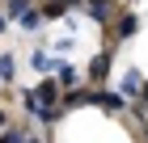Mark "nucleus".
<instances>
[{
  "label": "nucleus",
  "instance_id": "obj_1",
  "mask_svg": "<svg viewBox=\"0 0 148 143\" xmlns=\"http://www.w3.org/2000/svg\"><path fill=\"white\" fill-rule=\"evenodd\" d=\"M25 110L30 114H42V110H55L59 101H64V93H59V80H38L30 93H25Z\"/></svg>",
  "mask_w": 148,
  "mask_h": 143
},
{
  "label": "nucleus",
  "instance_id": "obj_2",
  "mask_svg": "<svg viewBox=\"0 0 148 143\" xmlns=\"http://www.w3.org/2000/svg\"><path fill=\"white\" fill-rule=\"evenodd\" d=\"M93 105L106 110V114H119L127 105V97H123V93H110V88H97V93H93Z\"/></svg>",
  "mask_w": 148,
  "mask_h": 143
},
{
  "label": "nucleus",
  "instance_id": "obj_3",
  "mask_svg": "<svg viewBox=\"0 0 148 143\" xmlns=\"http://www.w3.org/2000/svg\"><path fill=\"white\" fill-rule=\"evenodd\" d=\"M30 67H34V72H59V59L51 55V51H42V46H38L34 55H30Z\"/></svg>",
  "mask_w": 148,
  "mask_h": 143
},
{
  "label": "nucleus",
  "instance_id": "obj_4",
  "mask_svg": "<svg viewBox=\"0 0 148 143\" xmlns=\"http://www.w3.org/2000/svg\"><path fill=\"white\" fill-rule=\"evenodd\" d=\"M85 9H89L93 21H110L114 17V0H85Z\"/></svg>",
  "mask_w": 148,
  "mask_h": 143
},
{
  "label": "nucleus",
  "instance_id": "obj_5",
  "mask_svg": "<svg viewBox=\"0 0 148 143\" xmlns=\"http://www.w3.org/2000/svg\"><path fill=\"white\" fill-rule=\"evenodd\" d=\"M76 105H93V88H72V93H64V110H76Z\"/></svg>",
  "mask_w": 148,
  "mask_h": 143
},
{
  "label": "nucleus",
  "instance_id": "obj_6",
  "mask_svg": "<svg viewBox=\"0 0 148 143\" xmlns=\"http://www.w3.org/2000/svg\"><path fill=\"white\" fill-rule=\"evenodd\" d=\"M140 88H144V80H140V72H127V76H123V88H119V93H123L127 101H140Z\"/></svg>",
  "mask_w": 148,
  "mask_h": 143
},
{
  "label": "nucleus",
  "instance_id": "obj_7",
  "mask_svg": "<svg viewBox=\"0 0 148 143\" xmlns=\"http://www.w3.org/2000/svg\"><path fill=\"white\" fill-rule=\"evenodd\" d=\"M72 4H85V0H42V17H64Z\"/></svg>",
  "mask_w": 148,
  "mask_h": 143
},
{
  "label": "nucleus",
  "instance_id": "obj_8",
  "mask_svg": "<svg viewBox=\"0 0 148 143\" xmlns=\"http://www.w3.org/2000/svg\"><path fill=\"white\" fill-rule=\"evenodd\" d=\"M136 30H140V17H136V13H123V17H119V25H114V34H119V38H136Z\"/></svg>",
  "mask_w": 148,
  "mask_h": 143
},
{
  "label": "nucleus",
  "instance_id": "obj_9",
  "mask_svg": "<svg viewBox=\"0 0 148 143\" xmlns=\"http://www.w3.org/2000/svg\"><path fill=\"white\" fill-rule=\"evenodd\" d=\"M42 21H47V17H42V9H30V13H25L17 25H21L25 34H38V30H42Z\"/></svg>",
  "mask_w": 148,
  "mask_h": 143
},
{
  "label": "nucleus",
  "instance_id": "obj_10",
  "mask_svg": "<svg viewBox=\"0 0 148 143\" xmlns=\"http://www.w3.org/2000/svg\"><path fill=\"white\" fill-rule=\"evenodd\" d=\"M0 143H38V135H25L21 126H9V131H0Z\"/></svg>",
  "mask_w": 148,
  "mask_h": 143
},
{
  "label": "nucleus",
  "instance_id": "obj_11",
  "mask_svg": "<svg viewBox=\"0 0 148 143\" xmlns=\"http://www.w3.org/2000/svg\"><path fill=\"white\" fill-rule=\"evenodd\" d=\"M30 9H34L30 0H9V4H4V17H9V21H21Z\"/></svg>",
  "mask_w": 148,
  "mask_h": 143
},
{
  "label": "nucleus",
  "instance_id": "obj_12",
  "mask_svg": "<svg viewBox=\"0 0 148 143\" xmlns=\"http://www.w3.org/2000/svg\"><path fill=\"white\" fill-rule=\"evenodd\" d=\"M89 76H93V80H106V76H110V55H93Z\"/></svg>",
  "mask_w": 148,
  "mask_h": 143
},
{
  "label": "nucleus",
  "instance_id": "obj_13",
  "mask_svg": "<svg viewBox=\"0 0 148 143\" xmlns=\"http://www.w3.org/2000/svg\"><path fill=\"white\" fill-rule=\"evenodd\" d=\"M55 80H59V84H64V88H76V80H80V72H76V67H72V63H59V72H55Z\"/></svg>",
  "mask_w": 148,
  "mask_h": 143
},
{
  "label": "nucleus",
  "instance_id": "obj_14",
  "mask_svg": "<svg viewBox=\"0 0 148 143\" xmlns=\"http://www.w3.org/2000/svg\"><path fill=\"white\" fill-rule=\"evenodd\" d=\"M13 76H17V63H13L9 51H0V84H9Z\"/></svg>",
  "mask_w": 148,
  "mask_h": 143
},
{
  "label": "nucleus",
  "instance_id": "obj_15",
  "mask_svg": "<svg viewBox=\"0 0 148 143\" xmlns=\"http://www.w3.org/2000/svg\"><path fill=\"white\" fill-rule=\"evenodd\" d=\"M140 105H148V80H144V93H140Z\"/></svg>",
  "mask_w": 148,
  "mask_h": 143
},
{
  "label": "nucleus",
  "instance_id": "obj_16",
  "mask_svg": "<svg viewBox=\"0 0 148 143\" xmlns=\"http://www.w3.org/2000/svg\"><path fill=\"white\" fill-rule=\"evenodd\" d=\"M4 30H9V17H4V13H0V34H4Z\"/></svg>",
  "mask_w": 148,
  "mask_h": 143
},
{
  "label": "nucleus",
  "instance_id": "obj_17",
  "mask_svg": "<svg viewBox=\"0 0 148 143\" xmlns=\"http://www.w3.org/2000/svg\"><path fill=\"white\" fill-rule=\"evenodd\" d=\"M0 131H9V118H4V110H0Z\"/></svg>",
  "mask_w": 148,
  "mask_h": 143
},
{
  "label": "nucleus",
  "instance_id": "obj_18",
  "mask_svg": "<svg viewBox=\"0 0 148 143\" xmlns=\"http://www.w3.org/2000/svg\"><path fill=\"white\" fill-rule=\"evenodd\" d=\"M144 143H148V126H144Z\"/></svg>",
  "mask_w": 148,
  "mask_h": 143
}]
</instances>
